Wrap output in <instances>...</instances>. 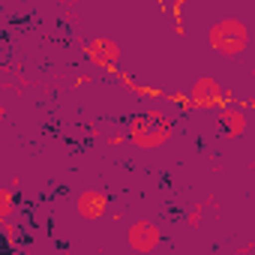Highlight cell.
<instances>
[{
  "label": "cell",
  "instance_id": "obj_5",
  "mask_svg": "<svg viewBox=\"0 0 255 255\" xmlns=\"http://www.w3.org/2000/svg\"><path fill=\"white\" fill-rule=\"evenodd\" d=\"M228 93L222 90V84L210 75H201L195 84H192V93H189V105L192 108H213L219 102H225Z\"/></svg>",
  "mask_w": 255,
  "mask_h": 255
},
{
  "label": "cell",
  "instance_id": "obj_9",
  "mask_svg": "<svg viewBox=\"0 0 255 255\" xmlns=\"http://www.w3.org/2000/svg\"><path fill=\"white\" fill-rule=\"evenodd\" d=\"M210 204H213V198H207V201H201V204H195V207L189 210V225H192V228H198V225H201V219H204V210H207Z\"/></svg>",
  "mask_w": 255,
  "mask_h": 255
},
{
  "label": "cell",
  "instance_id": "obj_6",
  "mask_svg": "<svg viewBox=\"0 0 255 255\" xmlns=\"http://www.w3.org/2000/svg\"><path fill=\"white\" fill-rule=\"evenodd\" d=\"M108 201H111V198H108V192H102V189H84V192L75 198V210H78V216H81V219L93 222V219L105 216Z\"/></svg>",
  "mask_w": 255,
  "mask_h": 255
},
{
  "label": "cell",
  "instance_id": "obj_4",
  "mask_svg": "<svg viewBox=\"0 0 255 255\" xmlns=\"http://www.w3.org/2000/svg\"><path fill=\"white\" fill-rule=\"evenodd\" d=\"M84 57H87L96 69L114 72V66H117V60H120V45H117L111 36H96V39H87V42H84Z\"/></svg>",
  "mask_w": 255,
  "mask_h": 255
},
{
  "label": "cell",
  "instance_id": "obj_2",
  "mask_svg": "<svg viewBox=\"0 0 255 255\" xmlns=\"http://www.w3.org/2000/svg\"><path fill=\"white\" fill-rule=\"evenodd\" d=\"M207 42L222 57H237L249 48V27L243 18H219L207 30Z\"/></svg>",
  "mask_w": 255,
  "mask_h": 255
},
{
  "label": "cell",
  "instance_id": "obj_1",
  "mask_svg": "<svg viewBox=\"0 0 255 255\" xmlns=\"http://www.w3.org/2000/svg\"><path fill=\"white\" fill-rule=\"evenodd\" d=\"M171 129H174V123L165 111L147 108L129 120V141L141 150H156L171 138Z\"/></svg>",
  "mask_w": 255,
  "mask_h": 255
},
{
  "label": "cell",
  "instance_id": "obj_3",
  "mask_svg": "<svg viewBox=\"0 0 255 255\" xmlns=\"http://www.w3.org/2000/svg\"><path fill=\"white\" fill-rule=\"evenodd\" d=\"M126 243H129V249L138 252V255H150L162 243V231L150 219H135L129 228H126Z\"/></svg>",
  "mask_w": 255,
  "mask_h": 255
},
{
  "label": "cell",
  "instance_id": "obj_8",
  "mask_svg": "<svg viewBox=\"0 0 255 255\" xmlns=\"http://www.w3.org/2000/svg\"><path fill=\"white\" fill-rule=\"evenodd\" d=\"M12 207H15V198H12V189H0V216L3 219H9L12 216Z\"/></svg>",
  "mask_w": 255,
  "mask_h": 255
},
{
  "label": "cell",
  "instance_id": "obj_7",
  "mask_svg": "<svg viewBox=\"0 0 255 255\" xmlns=\"http://www.w3.org/2000/svg\"><path fill=\"white\" fill-rule=\"evenodd\" d=\"M246 126H249V120H246V114L240 108H222L219 111V129L228 138H240L246 132Z\"/></svg>",
  "mask_w": 255,
  "mask_h": 255
}]
</instances>
